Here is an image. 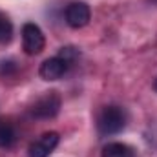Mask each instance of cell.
<instances>
[{
	"mask_svg": "<svg viewBox=\"0 0 157 157\" xmlns=\"http://www.w3.org/2000/svg\"><path fill=\"white\" fill-rule=\"evenodd\" d=\"M126 126V113L121 106H106L102 108L99 121H97V130L101 135H113L119 133Z\"/></svg>",
	"mask_w": 157,
	"mask_h": 157,
	"instance_id": "6da1fadb",
	"label": "cell"
},
{
	"mask_svg": "<svg viewBox=\"0 0 157 157\" xmlns=\"http://www.w3.org/2000/svg\"><path fill=\"white\" fill-rule=\"evenodd\" d=\"M60 110V95L57 91H48L35 101L29 108V115L35 119H51Z\"/></svg>",
	"mask_w": 157,
	"mask_h": 157,
	"instance_id": "7a4b0ae2",
	"label": "cell"
},
{
	"mask_svg": "<svg viewBox=\"0 0 157 157\" xmlns=\"http://www.w3.org/2000/svg\"><path fill=\"white\" fill-rule=\"evenodd\" d=\"M44 44H46V40L42 35V29L37 24L28 22L22 26V46L28 55H39L44 49Z\"/></svg>",
	"mask_w": 157,
	"mask_h": 157,
	"instance_id": "3957f363",
	"label": "cell"
},
{
	"mask_svg": "<svg viewBox=\"0 0 157 157\" xmlns=\"http://www.w3.org/2000/svg\"><path fill=\"white\" fill-rule=\"evenodd\" d=\"M64 18H66V24L73 29H80L84 26H88L90 18H91V11H90V6L84 4V2H71L66 6V11H64Z\"/></svg>",
	"mask_w": 157,
	"mask_h": 157,
	"instance_id": "277c9868",
	"label": "cell"
},
{
	"mask_svg": "<svg viewBox=\"0 0 157 157\" xmlns=\"http://www.w3.org/2000/svg\"><path fill=\"white\" fill-rule=\"evenodd\" d=\"M70 68H71V64L68 60H64L60 55H55V57H51L40 64L39 75L44 80H59L60 77L66 75V71Z\"/></svg>",
	"mask_w": 157,
	"mask_h": 157,
	"instance_id": "5b68a950",
	"label": "cell"
},
{
	"mask_svg": "<svg viewBox=\"0 0 157 157\" xmlns=\"http://www.w3.org/2000/svg\"><path fill=\"white\" fill-rule=\"evenodd\" d=\"M60 137L57 132H46L42 133L39 139L29 146L28 150V157H49L53 154V150L57 148Z\"/></svg>",
	"mask_w": 157,
	"mask_h": 157,
	"instance_id": "8992f818",
	"label": "cell"
},
{
	"mask_svg": "<svg viewBox=\"0 0 157 157\" xmlns=\"http://www.w3.org/2000/svg\"><path fill=\"white\" fill-rule=\"evenodd\" d=\"M101 157H135V154L124 143H108L102 148V155Z\"/></svg>",
	"mask_w": 157,
	"mask_h": 157,
	"instance_id": "52a82bcc",
	"label": "cell"
},
{
	"mask_svg": "<svg viewBox=\"0 0 157 157\" xmlns=\"http://www.w3.org/2000/svg\"><path fill=\"white\" fill-rule=\"evenodd\" d=\"M17 141V132L15 128L6 122V121H0V148H9L13 146Z\"/></svg>",
	"mask_w": 157,
	"mask_h": 157,
	"instance_id": "ba28073f",
	"label": "cell"
},
{
	"mask_svg": "<svg viewBox=\"0 0 157 157\" xmlns=\"http://www.w3.org/2000/svg\"><path fill=\"white\" fill-rule=\"evenodd\" d=\"M13 37V24L6 13L0 11V44H7Z\"/></svg>",
	"mask_w": 157,
	"mask_h": 157,
	"instance_id": "9c48e42d",
	"label": "cell"
},
{
	"mask_svg": "<svg viewBox=\"0 0 157 157\" xmlns=\"http://www.w3.org/2000/svg\"><path fill=\"white\" fill-rule=\"evenodd\" d=\"M154 90H155V91H157V78H155V80H154Z\"/></svg>",
	"mask_w": 157,
	"mask_h": 157,
	"instance_id": "30bf717a",
	"label": "cell"
}]
</instances>
